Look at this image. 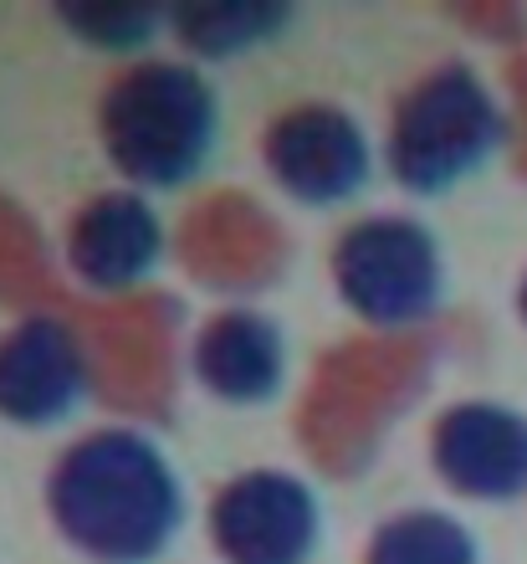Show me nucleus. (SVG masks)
Returning <instances> with one entry per match:
<instances>
[{
	"instance_id": "1",
	"label": "nucleus",
	"mask_w": 527,
	"mask_h": 564,
	"mask_svg": "<svg viewBox=\"0 0 527 564\" xmlns=\"http://www.w3.org/2000/svg\"><path fill=\"white\" fill-rule=\"evenodd\" d=\"M46 513L88 564H164L185 534L190 492L149 431L98 426L52 462Z\"/></svg>"
},
{
	"instance_id": "3",
	"label": "nucleus",
	"mask_w": 527,
	"mask_h": 564,
	"mask_svg": "<svg viewBox=\"0 0 527 564\" xmlns=\"http://www.w3.org/2000/svg\"><path fill=\"white\" fill-rule=\"evenodd\" d=\"M513 119L471 62H440L399 93L384 134V170L415 200H440L482 180L507 149Z\"/></svg>"
},
{
	"instance_id": "12",
	"label": "nucleus",
	"mask_w": 527,
	"mask_h": 564,
	"mask_svg": "<svg viewBox=\"0 0 527 564\" xmlns=\"http://www.w3.org/2000/svg\"><path fill=\"white\" fill-rule=\"evenodd\" d=\"M364 564H482V544L476 529L446 508H405L369 534Z\"/></svg>"
},
{
	"instance_id": "4",
	"label": "nucleus",
	"mask_w": 527,
	"mask_h": 564,
	"mask_svg": "<svg viewBox=\"0 0 527 564\" xmlns=\"http://www.w3.org/2000/svg\"><path fill=\"white\" fill-rule=\"evenodd\" d=\"M328 278H333L338 303L380 334L430 324L451 288L440 237L420 216H405V210L359 216L338 237L333 257H328Z\"/></svg>"
},
{
	"instance_id": "6",
	"label": "nucleus",
	"mask_w": 527,
	"mask_h": 564,
	"mask_svg": "<svg viewBox=\"0 0 527 564\" xmlns=\"http://www.w3.org/2000/svg\"><path fill=\"white\" fill-rule=\"evenodd\" d=\"M220 564H312L322 550V498L287 467H246L210 503Z\"/></svg>"
},
{
	"instance_id": "14",
	"label": "nucleus",
	"mask_w": 527,
	"mask_h": 564,
	"mask_svg": "<svg viewBox=\"0 0 527 564\" xmlns=\"http://www.w3.org/2000/svg\"><path fill=\"white\" fill-rule=\"evenodd\" d=\"M517 313H523V324H527V272H523V282H517Z\"/></svg>"
},
{
	"instance_id": "11",
	"label": "nucleus",
	"mask_w": 527,
	"mask_h": 564,
	"mask_svg": "<svg viewBox=\"0 0 527 564\" xmlns=\"http://www.w3.org/2000/svg\"><path fill=\"white\" fill-rule=\"evenodd\" d=\"M297 11L287 0H185L169 6V31L195 62H241L277 46Z\"/></svg>"
},
{
	"instance_id": "10",
	"label": "nucleus",
	"mask_w": 527,
	"mask_h": 564,
	"mask_svg": "<svg viewBox=\"0 0 527 564\" xmlns=\"http://www.w3.org/2000/svg\"><path fill=\"white\" fill-rule=\"evenodd\" d=\"M190 370L210 401L256 411L287 390L293 375V344L287 328L262 308H220L210 313L190 349Z\"/></svg>"
},
{
	"instance_id": "13",
	"label": "nucleus",
	"mask_w": 527,
	"mask_h": 564,
	"mask_svg": "<svg viewBox=\"0 0 527 564\" xmlns=\"http://www.w3.org/2000/svg\"><path fill=\"white\" fill-rule=\"evenodd\" d=\"M57 21L73 31L83 46H92V52L139 57V52H149L154 36L169 26V11H164V6H149V0H62Z\"/></svg>"
},
{
	"instance_id": "5",
	"label": "nucleus",
	"mask_w": 527,
	"mask_h": 564,
	"mask_svg": "<svg viewBox=\"0 0 527 564\" xmlns=\"http://www.w3.org/2000/svg\"><path fill=\"white\" fill-rule=\"evenodd\" d=\"M266 180L303 210L353 206L374 180V139L349 108L293 104L266 123L262 134Z\"/></svg>"
},
{
	"instance_id": "7",
	"label": "nucleus",
	"mask_w": 527,
	"mask_h": 564,
	"mask_svg": "<svg viewBox=\"0 0 527 564\" xmlns=\"http://www.w3.org/2000/svg\"><path fill=\"white\" fill-rule=\"evenodd\" d=\"M92 355L57 313H26L0 334V421L21 431H57L88 405Z\"/></svg>"
},
{
	"instance_id": "8",
	"label": "nucleus",
	"mask_w": 527,
	"mask_h": 564,
	"mask_svg": "<svg viewBox=\"0 0 527 564\" xmlns=\"http://www.w3.org/2000/svg\"><path fill=\"white\" fill-rule=\"evenodd\" d=\"M430 467L471 503L527 498V411L507 401H455L430 426Z\"/></svg>"
},
{
	"instance_id": "9",
	"label": "nucleus",
	"mask_w": 527,
	"mask_h": 564,
	"mask_svg": "<svg viewBox=\"0 0 527 564\" xmlns=\"http://www.w3.org/2000/svg\"><path fill=\"white\" fill-rule=\"evenodd\" d=\"M164 252H169V231L160 206L133 185L83 200L67 226V268L83 288L103 297L144 288L164 268Z\"/></svg>"
},
{
	"instance_id": "2",
	"label": "nucleus",
	"mask_w": 527,
	"mask_h": 564,
	"mask_svg": "<svg viewBox=\"0 0 527 564\" xmlns=\"http://www.w3.org/2000/svg\"><path fill=\"white\" fill-rule=\"evenodd\" d=\"M103 154L133 191H185L206 180L226 144V104L195 62L144 57L98 98Z\"/></svg>"
}]
</instances>
